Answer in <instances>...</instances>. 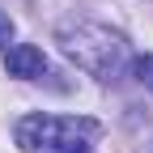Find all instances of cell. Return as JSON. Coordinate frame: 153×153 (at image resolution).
<instances>
[{
	"mask_svg": "<svg viewBox=\"0 0 153 153\" xmlns=\"http://www.w3.org/2000/svg\"><path fill=\"white\" fill-rule=\"evenodd\" d=\"M132 72H136V81L145 89H153V55H136L132 60Z\"/></svg>",
	"mask_w": 153,
	"mask_h": 153,
	"instance_id": "277c9868",
	"label": "cell"
},
{
	"mask_svg": "<svg viewBox=\"0 0 153 153\" xmlns=\"http://www.w3.org/2000/svg\"><path fill=\"white\" fill-rule=\"evenodd\" d=\"M43 68H47V55L38 51L34 43H17V47H9V55H4V72H9V76H22V81L43 76Z\"/></svg>",
	"mask_w": 153,
	"mask_h": 153,
	"instance_id": "3957f363",
	"label": "cell"
},
{
	"mask_svg": "<svg viewBox=\"0 0 153 153\" xmlns=\"http://www.w3.org/2000/svg\"><path fill=\"white\" fill-rule=\"evenodd\" d=\"M13 43V22H9V13H0V47H9Z\"/></svg>",
	"mask_w": 153,
	"mask_h": 153,
	"instance_id": "5b68a950",
	"label": "cell"
},
{
	"mask_svg": "<svg viewBox=\"0 0 153 153\" xmlns=\"http://www.w3.org/2000/svg\"><path fill=\"white\" fill-rule=\"evenodd\" d=\"M60 47L76 68H85L98 81H115L123 72V64H128L123 34L102 26V22H68V26H60Z\"/></svg>",
	"mask_w": 153,
	"mask_h": 153,
	"instance_id": "6da1fadb",
	"label": "cell"
},
{
	"mask_svg": "<svg viewBox=\"0 0 153 153\" xmlns=\"http://www.w3.org/2000/svg\"><path fill=\"white\" fill-rule=\"evenodd\" d=\"M22 153H94L98 119L76 115H26L13 128Z\"/></svg>",
	"mask_w": 153,
	"mask_h": 153,
	"instance_id": "7a4b0ae2",
	"label": "cell"
}]
</instances>
